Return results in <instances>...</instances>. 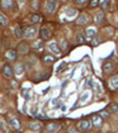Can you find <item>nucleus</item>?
Listing matches in <instances>:
<instances>
[{
	"label": "nucleus",
	"instance_id": "27",
	"mask_svg": "<svg viewBox=\"0 0 118 133\" xmlns=\"http://www.w3.org/2000/svg\"><path fill=\"white\" fill-rule=\"evenodd\" d=\"M109 112L110 113H118V104H111V105L108 107Z\"/></svg>",
	"mask_w": 118,
	"mask_h": 133
},
{
	"label": "nucleus",
	"instance_id": "26",
	"mask_svg": "<svg viewBox=\"0 0 118 133\" xmlns=\"http://www.w3.org/2000/svg\"><path fill=\"white\" fill-rule=\"evenodd\" d=\"M59 47H60L61 51H66V50L69 48V42H68V40H66V39H61Z\"/></svg>",
	"mask_w": 118,
	"mask_h": 133
},
{
	"label": "nucleus",
	"instance_id": "10",
	"mask_svg": "<svg viewBox=\"0 0 118 133\" xmlns=\"http://www.w3.org/2000/svg\"><path fill=\"white\" fill-rule=\"evenodd\" d=\"M48 48H50V51L52 52V53H54V54H58V53H60V47L57 45V42L56 41H52V42H50L48 44Z\"/></svg>",
	"mask_w": 118,
	"mask_h": 133
},
{
	"label": "nucleus",
	"instance_id": "41",
	"mask_svg": "<svg viewBox=\"0 0 118 133\" xmlns=\"http://www.w3.org/2000/svg\"><path fill=\"white\" fill-rule=\"evenodd\" d=\"M63 1H64V3H65V1H68V0H63Z\"/></svg>",
	"mask_w": 118,
	"mask_h": 133
},
{
	"label": "nucleus",
	"instance_id": "18",
	"mask_svg": "<svg viewBox=\"0 0 118 133\" xmlns=\"http://www.w3.org/2000/svg\"><path fill=\"white\" fill-rule=\"evenodd\" d=\"M76 42H77L78 45H83L85 42V35L81 32H78L77 34H76Z\"/></svg>",
	"mask_w": 118,
	"mask_h": 133
},
{
	"label": "nucleus",
	"instance_id": "15",
	"mask_svg": "<svg viewBox=\"0 0 118 133\" xmlns=\"http://www.w3.org/2000/svg\"><path fill=\"white\" fill-rule=\"evenodd\" d=\"M96 34H97V31H96V28H93V27H89L85 30V35H86V38L93 39Z\"/></svg>",
	"mask_w": 118,
	"mask_h": 133
},
{
	"label": "nucleus",
	"instance_id": "39",
	"mask_svg": "<svg viewBox=\"0 0 118 133\" xmlns=\"http://www.w3.org/2000/svg\"><path fill=\"white\" fill-rule=\"evenodd\" d=\"M88 87H90V88L92 87V80H91V79H89V80H88Z\"/></svg>",
	"mask_w": 118,
	"mask_h": 133
},
{
	"label": "nucleus",
	"instance_id": "8",
	"mask_svg": "<svg viewBox=\"0 0 118 133\" xmlns=\"http://www.w3.org/2000/svg\"><path fill=\"white\" fill-rule=\"evenodd\" d=\"M28 128L31 131H34V132H38V131H40L43 128V124L40 121H37V120H34V121H30L28 123Z\"/></svg>",
	"mask_w": 118,
	"mask_h": 133
},
{
	"label": "nucleus",
	"instance_id": "35",
	"mask_svg": "<svg viewBox=\"0 0 118 133\" xmlns=\"http://www.w3.org/2000/svg\"><path fill=\"white\" fill-rule=\"evenodd\" d=\"M73 1H74L76 4H78V5H84V4L86 3L88 0H73Z\"/></svg>",
	"mask_w": 118,
	"mask_h": 133
},
{
	"label": "nucleus",
	"instance_id": "14",
	"mask_svg": "<svg viewBox=\"0 0 118 133\" xmlns=\"http://www.w3.org/2000/svg\"><path fill=\"white\" fill-rule=\"evenodd\" d=\"M8 124H10V126L14 130H20V123H19V120L17 118H12V119L8 120Z\"/></svg>",
	"mask_w": 118,
	"mask_h": 133
},
{
	"label": "nucleus",
	"instance_id": "12",
	"mask_svg": "<svg viewBox=\"0 0 118 133\" xmlns=\"http://www.w3.org/2000/svg\"><path fill=\"white\" fill-rule=\"evenodd\" d=\"M14 5L13 0H1V7L4 10H11Z\"/></svg>",
	"mask_w": 118,
	"mask_h": 133
},
{
	"label": "nucleus",
	"instance_id": "11",
	"mask_svg": "<svg viewBox=\"0 0 118 133\" xmlns=\"http://www.w3.org/2000/svg\"><path fill=\"white\" fill-rule=\"evenodd\" d=\"M6 58L8 59V60H12V61L17 60V58H18L17 51H14V50H8V51L6 52Z\"/></svg>",
	"mask_w": 118,
	"mask_h": 133
},
{
	"label": "nucleus",
	"instance_id": "2",
	"mask_svg": "<svg viewBox=\"0 0 118 133\" xmlns=\"http://www.w3.org/2000/svg\"><path fill=\"white\" fill-rule=\"evenodd\" d=\"M93 126V124H92V120H81L79 125H78V128L81 131V132H88V131L91 130V127Z\"/></svg>",
	"mask_w": 118,
	"mask_h": 133
},
{
	"label": "nucleus",
	"instance_id": "40",
	"mask_svg": "<svg viewBox=\"0 0 118 133\" xmlns=\"http://www.w3.org/2000/svg\"><path fill=\"white\" fill-rule=\"evenodd\" d=\"M115 120H116V121H117V123H118V114H117V116H116V118H115Z\"/></svg>",
	"mask_w": 118,
	"mask_h": 133
},
{
	"label": "nucleus",
	"instance_id": "38",
	"mask_svg": "<svg viewBox=\"0 0 118 133\" xmlns=\"http://www.w3.org/2000/svg\"><path fill=\"white\" fill-rule=\"evenodd\" d=\"M0 128H3V130H6V124L4 123V121H0Z\"/></svg>",
	"mask_w": 118,
	"mask_h": 133
},
{
	"label": "nucleus",
	"instance_id": "4",
	"mask_svg": "<svg viewBox=\"0 0 118 133\" xmlns=\"http://www.w3.org/2000/svg\"><path fill=\"white\" fill-rule=\"evenodd\" d=\"M38 33V28L36 26H27L24 28V37L25 38H33Z\"/></svg>",
	"mask_w": 118,
	"mask_h": 133
},
{
	"label": "nucleus",
	"instance_id": "21",
	"mask_svg": "<svg viewBox=\"0 0 118 133\" xmlns=\"http://www.w3.org/2000/svg\"><path fill=\"white\" fill-rule=\"evenodd\" d=\"M110 86L112 88H118V75H113L110 78Z\"/></svg>",
	"mask_w": 118,
	"mask_h": 133
},
{
	"label": "nucleus",
	"instance_id": "30",
	"mask_svg": "<svg viewBox=\"0 0 118 133\" xmlns=\"http://www.w3.org/2000/svg\"><path fill=\"white\" fill-rule=\"evenodd\" d=\"M89 97H90V93H89V92H85V93H83V96L80 97V102H84V101H86V100L89 99Z\"/></svg>",
	"mask_w": 118,
	"mask_h": 133
},
{
	"label": "nucleus",
	"instance_id": "34",
	"mask_svg": "<svg viewBox=\"0 0 118 133\" xmlns=\"http://www.w3.org/2000/svg\"><path fill=\"white\" fill-rule=\"evenodd\" d=\"M99 114H100V117H102V118H105V119L110 117V113H109V112H106V111H102V112L99 113Z\"/></svg>",
	"mask_w": 118,
	"mask_h": 133
},
{
	"label": "nucleus",
	"instance_id": "7",
	"mask_svg": "<svg viewBox=\"0 0 118 133\" xmlns=\"http://www.w3.org/2000/svg\"><path fill=\"white\" fill-rule=\"evenodd\" d=\"M39 35H40V38L43 39V40H48V39L51 38V31L48 30V27H46V26H43V27H40Z\"/></svg>",
	"mask_w": 118,
	"mask_h": 133
},
{
	"label": "nucleus",
	"instance_id": "36",
	"mask_svg": "<svg viewBox=\"0 0 118 133\" xmlns=\"http://www.w3.org/2000/svg\"><path fill=\"white\" fill-rule=\"evenodd\" d=\"M32 7H33L36 11L38 10V1H37V0H34L33 3H32Z\"/></svg>",
	"mask_w": 118,
	"mask_h": 133
},
{
	"label": "nucleus",
	"instance_id": "31",
	"mask_svg": "<svg viewBox=\"0 0 118 133\" xmlns=\"http://www.w3.org/2000/svg\"><path fill=\"white\" fill-rule=\"evenodd\" d=\"M98 5H99V0H91L90 1V7L91 8H96Z\"/></svg>",
	"mask_w": 118,
	"mask_h": 133
},
{
	"label": "nucleus",
	"instance_id": "20",
	"mask_svg": "<svg viewBox=\"0 0 118 133\" xmlns=\"http://www.w3.org/2000/svg\"><path fill=\"white\" fill-rule=\"evenodd\" d=\"M94 21H96V24L97 25L103 24V21H104V13H103V12H99V13L96 14V19H94Z\"/></svg>",
	"mask_w": 118,
	"mask_h": 133
},
{
	"label": "nucleus",
	"instance_id": "23",
	"mask_svg": "<svg viewBox=\"0 0 118 133\" xmlns=\"http://www.w3.org/2000/svg\"><path fill=\"white\" fill-rule=\"evenodd\" d=\"M40 21V17L38 15V14H32V15H30V23H32V24H38Z\"/></svg>",
	"mask_w": 118,
	"mask_h": 133
},
{
	"label": "nucleus",
	"instance_id": "42",
	"mask_svg": "<svg viewBox=\"0 0 118 133\" xmlns=\"http://www.w3.org/2000/svg\"><path fill=\"white\" fill-rule=\"evenodd\" d=\"M117 26H118V20H117Z\"/></svg>",
	"mask_w": 118,
	"mask_h": 133
},
{
	"label": "nucleus",
	"instance_id": "9",
	"mask_svg": "<svg viewBox=\"0 0 118 133\" xmlns=\"http://www.w3.org/2000/svg\"><path fill=\"white\" fill-rule=\"evenodd\" d=\"M60 128V125L59 124H57V123H48L46 125V131L47 132H57L58 130Z\"/></svg>",
	"mask_w": 118,
	"mask_h": 133
},
{
	"label": "nucleus",
	"instance_id": "24",
	"mask_svg": "<svg viewBox=\"0 0 118 133\" xmlns=\"http://www.w3.org/2000/svg\"><path fill=\"white\" fill-rule=\"evenodd\" d=\"M43 46H44V40L40 39V40H38L37 42H34V44L32 45V48H33V50H40Z\"/></svg>",
	"mask_w": 118,
	"mask_h": 133
},
{
	"label": "nucleus",
	"instance_id": "37",
	"mask_svg": "<svg viewBox=\"0 0 118 133\" xmlns=\"http://www.w3.org/2000/svg\"><path fill=\"white\" fill-rule=\"evenodd\" d=\"M23 97H25L26 99H30V94H28L27 91H23Z\"/></svg>",
	"mask_w": 118,
	"mask_h": 133
},
{
	"label": "nucleus",
	"instance_id": "28",
	"mask_svg": "<svg viewBox=\"0 0 118 133\" xmlns=\"http://www.w3.org/2000/svg\"><path fill=\"white\" fill-rule=\"evenodd\" d=\"M54 60H56V58H54L53 55H45L44 59H43V61H44L45 64H52Z\"/></svg>",
	"mask_w": 118,
	"mask_h": 133
},
{
	"label": "nucleus",
	"instance_id": "33",
	"mask_svg": "<svg viewBox=\"0 0 118 133\" xmlns=\"http://www.w3.org/2000/svg\"><path fill=\"white\" fill-rule=\"evenodd\" d=\"M100 44V40H99V38H96V39H93L92 40V42H91V45L93 46V47H96L97 45H99Z\"/></svg>",
	"mask_w": 118,
	"mask_h": 133
},
{
	"label": "nucleus",
	"instance_id": "1",
	"mask_svg": "<svg viewBox=\"0 0 118 133\" xmlns=\"http://www.w3.org/2000/svg\"><path fill=\"white\" fill-rule=\"evenodd\" d=\"M57 6H58L57 0H46V1H45V5H44L45 13H47V14L54 13V11L57 10Z\"/></svg>",
	"mask_w": 118,
	"mask_h": 133
},
{
	"label": "nucleus",
	"instance_id": "43",
	"mask_svg": "<svg viewBox=\"0 0 118 133\" xmlns=\"http://www.w3.org/2000/svg\"><path fill=\"white\" fill-rule=\"evenodd\" d=\"M0 47H1V45H0Z\"/></svg>",
	"mask_w": 118,
	"mask_h": 133
},
{
	"label": "nucleus",
	"instance_id": "22",
	"mask_svg": "<svg viewBox=\"0 0 118 133\" xmlns=\"http://www.w3.org/2000/svg\"><path fill=\"white\" fill-rule=\"evenodd\" d=\"M65 14L68 17H74L77 14V10L73 7H68V8H65Z\"/></svg>",
	"mask_w": 118,
	"mask_h": 133
},
{
	"label": "nucleus",
	"instance_id": "29",
	"mask_svg": "<svg viewBox=\"0 0 118 133\" xmlns=\"http://www.w3.org/2000/svg\"><path fill=\"white\" fill-rule=\"evenodd\" d=\"M109 6H110V0H103L100 3V8L103 11H106L109 8Z\"/></svg>",
	"mask_w": 118,
	"mask_h": 133
},
{
	"label": "nucleus",
	"instance_id": "17",
	"mask_svg": "<svg viewBox=\"0 0 118 133\" xmlns=\"http://www.w3.org/2000/svg\"><path fill=\"white\" fill-rule=\"evenodd\" d=\"M14 74H17V75H20L24 73V71H25V67H24L23 64H17V65L14 66Z\"/></svg>",
	"mask_w": 118,
	"mask_h": 133
},
{
	"label": "nucleus",
	"instance_id": "32",
	"mask_svg": "<svg viewBox=\"0 0 118 133\" xmlns=\"http://www.w3.org/2000/svg\"><path fill=\"white\" fill-rule=\"evenodd\" d=\"M69 133H81V132H80V130H79V128H77V127L71 126L70 128H69Z\"/></svg>",
	"mask_w": 118,
	"mask_h": 133
},
{
	"label": "nucleus",
	"instance_id": "3",
	"mask_svg": "<svg viewBox=\"0 0 118 133\" xmlns=\"http://www.w3.org/2000/svg\"><path fill=\"white\" fill-rule=\"evenodd\" d=\"M115 68H116L115 62L111 61V60H108V61H105L103 64V72L105 74H111L112 72L115 71Z\"/></svg>",
	"mask_w": 118,
	"mask_h": 133
},
{
	"label": "nucleus",
	"instance_id": "13",
	"mask_svg": "<svg viewBox=\"0 0 118 133\" xmlns=\"http://www.w3.org/2000/svg\"><path fill=\"white\" fill-rule=\"evenodd\" d=\"M18 52L21 53V54H26L28 52V45H27V42H20L18 45Z\"/></svg>",
	"mask_w": 118,
	"mask_h": 133
},
{
	"label": "nucleus",
	"instance_id": "25",
	"mask_svg": "<svg viewBox=\"0 0 118 133\" xmlns=\"http://www.w3.org/2000/svg\"><path fill=\"white\" fill-rule=\"evenodd\" d=\"M7 24H8V20H7V17L5 15V14L0 13V25L5 27V26H7Z\"/></svg>",
	"mask_w": 118,
	"mask_h": 133
},
{
	"label": "nucleus",
	"instance_id": "19",
	"mask_svg": "<svg viewBox=\"0 0 118 133\" xmlns=\"http://www.w3.org/2000/svg\"><path fill=\"white\" fill-rule=\"evenodd\" d=\"M14 37L17 38V39H21V38L24 37V30L23 28H20L19 26H17V27L14 28Z\"/></svg>",
	"mask_w": 118,
	"mask_h": 133
},
{
	"label": "nucleus",
	"instance_id": "16",
	"mask_svg": "<svg viewBox=\"0 0 118 133\" xmlns=\"http://www.w3.org/2000/svg\"><path fill=\"white\" fill-rule=\"evenodd\" d=\"M88 15H86V14H84V13H81L80 15H79V17H78V19H77V21H76V23H77V25H84V24H86V23H88Z\"/></svg>",
	"mask_w": 118,
	"mask_h": 133
},
{
	"label": "nucleus",
	"instance_id": "6",
	"mask_svg": "<svg viewBox=\"0 0 118 133\" xmlns=\"http://www.w3.org/2000/svg\"><path fill=\"white\" fill-rule=\"evenodd\" d=\"M91 120H92V124L96 128H100L103 126V118L100 117V114H93L91 117Z\"/></svg>",
	"mask_w": 118,
	"mask_h": 133
},
{
	"label": "nucleus",
	"instance_id": "5",
	"mask_svg": "<svg viewBox=\"0 0 118 133\" xmlns=\"http://www.w3.org/2000/svg\"><path fill=\"white\" fill-rule=\"evenodd\" d=\"M3 75L5 77V78L7 79H11L12 77H13V73H14V70L13 67L10 65V64H5V65L3 66Z\"/></svg>",
	"mask_w": 118,
	"mask_h": 133
}]
</instances>
